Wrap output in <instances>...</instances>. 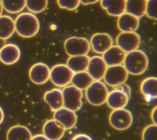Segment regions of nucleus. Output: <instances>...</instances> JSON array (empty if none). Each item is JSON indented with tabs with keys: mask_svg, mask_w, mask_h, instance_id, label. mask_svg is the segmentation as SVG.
Instances as JSON below:
<instances>
[{
	"mask_svg": "<svg viewBox=\"0 0 157 140\" xmlns=\"http://www.w3.org/2000/svg\"><path fill=\"white\" fill-rule=\"evenodd\" d=\"M14 21L15 31L22 37H32L39 32L40 28L39 21L33 13H21Z\"/></svg>",
	"mask_w": 157,
	"mask_h": 140,
	"instance_id": "obj_1",
	"label": "nucleus"
},
{
	"mask_svg": "<svg viewBox=\"0 0 157 140\" xmlns=\"http://www.w3.org/2000/svg\"><path fill=\"white\" fill-rule=\"evenodd\" d=\"M123 65L128 74L140 75L144 73L148 68V58L144 52L137 49L126 53Z\"/></svg>",
	"mask_w": 157,
	"mask_h": 140,
	"instance_id": "obj_2",
	"label": "nucleus"
},
{
	"mask_svg": "<svg viewBox=\"0 0 157 140\" xmlns=\"http://www.w3.org/2000/svg\"><path fill=\"white\" fill-rule=\"evenodd\" d=\"M109 91L105 84L101 80H94L85 90L88 102L93 106H101L106 102Z\"/></svg>",
	"mask_w": 157,
	"mask_h": 140,
	"instance_id": "obj_3",
	"label": "nucleus"
},
{
	"mask_svg": "<svg viewBox=\"0 0 157 140\" xmlns=\"http://www.w3.org/2000/svg\"><path fill=\"white\" fill-rule=\"evenodd\" d=\"M63 107L74 112L78 111L82 106V91L72 85H67L62 90Z\"/></svg>",
	"mask_w": 157,
	"mask_h": 140,
	"instance_id": "obj_4",
	"label": "nucleus"
},
{
	"mask_svg": "<svg viewBox=\"0 0 157 140\" xmlns=\"http://www.w3.org/2000/svg\"><path fill=\"white\" fill-rule=\"evenodd\" d=\"M90 47L88 40L82 37H71L64 43V50L70 56L87 55Z\"/></svg>",
	"mask_w": 157,
	"mask_h": 140,
	"instance_id": "obj_5",
	"label": "nucleus"
},
{
	"mask_svg": "<svg viewBox=\"0 0 157 140\" xmlns=\"http://www.w3.org/2000/svg\"><path fill=\"white\" fill-rule=\"evenodd\" d=\"M110 125L115 130H126L132 125L133 117L132 113L124 108L115 109L109 115Z\"/></svg>",
	"mask_w": 157,
	"mask_h": 140,
	"instance_id": "obj_6",
	"label": "nucleus"
},
{
	"mask_svg": "<svg viewBox=\"0 0 157 140\" xmlns=\"http://www.w3.org/2000/svg\"><path fill=\"white\" fill-rule=\"evenodd\" d=\"M74 74L66 64H59L50 69L49 79L55 85L64 87L71 82Z\"/></svg>",
	"mask_w": 157,
	"mask_h": 140,
	"instance_id": "obj_7",
	"label": "nucleus"
},
{
	"mask_svg": "<svg viewBox=\"0 0 157 140\" xmlns=\"http://www.w3.org/2000/svg\"><path fill=\"white\" fill-rule=\"evenodd\" d=\"M128 77V72L123 64L107 66L104 76V82L109 86L114 87L125 83Z\"/></svg>",
	"mask_w": 157,
	"mask_h": 140,
	"instance_id": "obj_8",
	"label": "nucleus"
},
{
	"mask_svg": "<svg viewBox=\"0 0 157 140\" xmlns=\"http://www.w3.org/2000/svg\"><path fill=\"white\" fill-rule=\"evenodd\" d=\"M117 45L124 52L128 53L137 50L140 43V37L137 33L121 32L116 39Z\"/></svg>",
	"mask_w": 157,
	"mask_h": 140,
	"instance_id": "obj_9",
	"label": "nucleus"
},
{
	"mask_svg": "<svg viewBox=\"0 0 157 140\" xmlns=\"http://www.w3.org/2000/svg\"><path fill=\"white\" fill-rule=\"evenodd\" d=\"M90 44L94 52L103 54L113 45V39L108 33H97L91 37Z\"/></svg>",
	"mask_w": 157,
	"mask_h": 140,
	"instance_id": "obj_10",
	"label": "nucleus"
},
{
	"mask_svg": "<svg viewBox=\"0 0 157 140\" xmlns=\"http://www.w3.org/2000/svg\"><path fill=\"white\" fill-rule=\"evenodd\" d=\"M50 69L45 63H37L33 64L29 71L30 80L35 84L42 85L50 79Z\"/></svg>",
	"mask_w": 157,
	"mask_h": 140,
	"instance_id": "obj_11",
	"label": "nucleus"
},
{
	"mask_svg": "<svg viewBox=\"0 0 157 140\" xmlns=\"http://www.w3.org/2000/svg\"><path fill=\"white\" fill-rule=\"evenodd\" d=\"M53 119L60 123L67 130L75 126L77 121V116L74 111L63 107L54 112Z\"/></svg>",
	"mask_w": 157,
	"mask_h": 140,
	"instance_id": "obj_12",
	"label": "nucleus"
},
{
	"mask_svg": "<svg viewBox=\"0 0 157 140\" xmlns=\"http://www.w3.org/2000/svg\"><path fill=\"white\" fill-rule=\"evenodd\" d=\"M107 66L102 56H94L90 59L86 71L94 79L101 80L103 79Z\"/></svg>",
	"mask_w": 157,
	"mask_h": 140,
	"instance_id": "obj_13",
	"label": "nucleus"
},
{
	"mask_svg": "<svg viewBox=\"0 0 157 140\" xmlns=\"http://www.w3.org/2000/svg\"><path fill=\"white\" fill-rule=\"evenodd\" d=\"M20 55V50L15 44H7L0 49V61L4 64L11 65L17 63Z\"/></svg>",
	"mask_w": 157,
	"mask_h": 140,
	"instance_id": "obj_14",
	"label": "nucleus"
},
{
	"mask_svg": "<svg viewBox=\"0 0 157 140\" xmlns=\"http://www.w3.org/2000/svg\"><path fill=\"white\" fill-rule=\"evenodd\" d=\"M43 134L49 140H59L65 133L63 126L55 119L47 120L43 126Z\"/></svg>",
	"mask_w": 157,
	"mask_h": 140,
	"instance_id": "obj_15",
	"label": "nucleus"
},
{
	"mask_svg": "<svg viewBox=\"0 0 157 140\" xmlns=\"http://www.w3.org/2000/svg\"><path fill=\"white\" fill-rule=\"evenodd\" d=\"M126 52L117 45H112L102 55V58L107 66L122 64Z\"/></svg>",
	"mask_w": 157,
	"mask_h": 140,
	"instance_id": "obj_16",
	"label": "nucleus"
},
{
	"mask_svg": "<svg viewBox=\"0 0 157 140\" xmlns=\"http://www.w3.org/2000/svg\"><path fill=\"white\" fill-rule=\"evenodd\" d=\"M117 26L121 32H134L139 26V19L125 12L118 17Z\"/></svg>",
	"mask_w": 157,
	"mask_h": 140,
	"instance_id": "obj_17",
	"label": "nucleus"
},
{
	"mask_svg": "<svg viewBox=\"0 0 157 140\" xmlns=\"http://www.w3.org/2000/svg\"><path fill=\"white\" fill-rule=\"evenodd\" d=\"M129 99L124 92L113 89L110 92H109L106 103L109 107L115 110L124 108L128 103Z\"/></svg>",
	"mask_w": 157,
	"mask_h": 140,
	"instance_id": "obj_18",
	"label": "nucleus"
},
{
	"mask_svg": "<svg viewBox=\"0 0 157 140\" xmlns=\"http://www.w3.org/2000/svg\"><path fill=\"white\" fill-rule=\"evenodd\" d=\"M100 4L111 16L119 17L125 12L126 0H100Z\"/></svg>",
	"mask_w": 157,
	"mask_h": 140,
	"instance_id": "obj_19",
	"label": "nucleus"
},
{
	"mask_svg": "<svg viewBox=\"0 0 157 140\" xmlns=\"http://www.w3.org/2000/svg\"><path fill=\"white\" fill-rule=\"evenodd\" d=\"M44 101L49 105L53 111L63 107V96L62 90L58 88H53L45 92L44 96Z\"/></svg>",
	"mask_w": 157,
	"mask_h": 140,
	"instance_id": "obj_20",
	"label": "nucleus"
},
{
	"mask_svg": "<svg viewBox=\"0 0 157 140\" xmlns=\"http://www.w3.org/2000/svg\"><path fill=\"white\" fill-rule=\"evenodd\" d=\"M90 59L87 55L72 56L67 59L66 65L74 73L86 71Z\"/></svg>",
	"mask_w": 157,
	"mask_h": 140,
	"instance_id": "obj_21",
	"label": "nucleus"
},
{
	"mask_svg": "<svg viewBox=\"0 0 157 140\" xmlns=\"http://www.w3.org/2000/svg\"><path fill=\"white\" fill-rule=\"evenodd\" d=\"M140 91L147 100H153L157 97V79L150 77L145 79L140 85Z\"/></svg>",
	"mask_w": 157,
	"mask_h": 140,
	"instance_id": "obj_22",
	"label": "nucleus"
},
{
	"mask_svg": "<svg viewBox=\"0 0 157 140\" xmlns=\"http://www.w3.org/2000/svg\"><path fill=\"white\" fill-rule=\"evenodd\" d=\"M32 134L26 126L17 125L10 127L6 135L7 140H31Z\"/></svg>",
	"mask_w": 157,
	"mask_h": 140,
	"instance_id": "obj_23",
	"label": "nucleus"
},
{
	"mask_svg": "<svg viewBox=\"0 0 157 140\" xmlns=\"http://www.w3.org/2000/svg\"><path fill=\"white\" fill-rule=\"evenodd\" d=\"M15 31V26L13 19L8 15L0 16V39H9Z\"/></svg>",
	"mask_w": 157,
	"mask_h": 140,
	"instance_id": "obj_24",
	"label": "nucleus"
},
{
	"mask_svg": "<svg viewBox=\"0 0 157 140\" xmlns=\"http://www.w3.org/2000/svg\"><path fill=\"white\" fill-rule=\"evenodd\" d=\"M147 0H126L125 12L140 18L145 15Z\"/></svg>",
	"mask_w": 157,
	"mask_h": 140,
	"instance_id": "obj_25",
	"label": "nucleus"
},
{
	"mask_svg": "<svg viewBox=\"0 0 157 140\" xmlns=\"http://www.w3.org/2000/svg\"><path fill=\"white\" fill-rule=\"evenodd\" d=\"M93 81L94 79L86 71L74 73L71 83L72 84V85L82 91L85 90Z\"/></svg>",
	"mask_w": 157,
	"mask_h": 140,
	"instance_id": "obj_26",
	"label": "nucleus"
},
{
	"mask_svg": "<svg viewBox=\"0 0 157 140\" xmlns=\"http://www.w3.org/2000/svg\"><path fill=\"white\" fill-rule=\"evenodd\" d=\"M2 7L10 14L21 12L26 7V0H0Z\"/></svg>",
	"mask_w": 157,
	"mask_h": 140,
	"instance_id": "obj_27",
	"label": "nucleus"
},
{
	"mask_svg": "<svg viewBox=\"0 0 157 140\" xmlns=\"http://www.w3.org/2000/svg\"><path fill=\"white\" fill-rule=\"evenodd\" d=\"M48 0H26L27 9L33 14H39L43 12L47 7Z\"/></svg>",
	"mask_w": 157,
	"mask_h": 140,
	"instance_id": "obj_28",
	"label": "nucleus"
},
{
	"mask_svg": "<svg viewBox=\"0 0 157 140\" xmlns=\"http://www.w3.org/2000/svg\"><path fill=\"white\" fill-rule=\"evenodd\" d=\"M142 140H157V125L151 124L146 126L142 134Z\"/></svg>",
	"mask_w": 157,
	"mask_h": 140,
	"instance_id": "obj_29",
	"label": "nucleus"
},
{
	"mask_svg": "<svg viewBox=\"0 0 157 140\" xmlns=\"http://www.w3.org/2000/svg\"><path fill=\"white\" fill-rule=\"evenodd\" d=\"M57 3L60 8L69 10L77 9L80 4V0H57Z\"/></svg>",
	"mask_w": 157,
	"mask_h": 140,
	"instance_id": "obj_30",
	"label": "nucleus"
},
{
	"mask_svg": "<svg viewBox=\"0 0 157 140\" xmlns=\"http://www.w3.org/2000/svg\"><path fill=\"white\" fill-rule=\"evenodd\" d=\"M157 0H147L145 15L150 18L156 20Z\"/></svg>",
	"mask_w": 157,
	"mask_h": 140,
	"instance_id": "obj_31",
	"label": "nucleus"
},
{
	"mask_svg": "<svg viewBox=\"0 0 157 140\" xmlns=\"http://www.w3.org/2000/svg\"><path fill=\"white\" fill-rule=\"evenodd\" d=\"M113 89L120 90V91L124 92L128 96V97L129 98H131V89L130 87L128 84H126L125 83L120 84V85H118L117 86L114 87Z\"/></svg>",
	"mask_w": 157,
	"mask_h": 140,
	"instance_id": "obj_32",
	"label": "nucleus"
},
{
	"mask_svg": "<svg viewBox=\"0 0 157 140\" xmlns=\"http://www.w3.org/2000/svg\"><path fill=\"white\" fill-rule=\"evenodd\" d=\"M72 140H93L91 137L85 134H78L74 136Z\"/></svg>",
	"mask_w": 157,
	"mask_h": 140,
	"instance_id": "obj_33",
	"label": "nucleus"
},
{
	"mask_svg": "<svg viewBox=\"0 0 157 140\" xmlns=\"http://www.w3.org/2000/svg\"><path fill=\"white\" fill-rule=\"evenodd\" d=\"M156 111H157V107L156 106H155L152 110L151 114V118L154 124H156Z\"/></svg>",
	"mask_w": 157,
	"mask_h": 140,
	"instance_id": "obj_34",
	"label": "nucleus"
},
{
	"mask_svg": "<svg viewBox=\"0 0 157 140\" xmlns=\"http://www.w3.org/2000/svg\"><path fill=\"white\" fill-rule=\"evenodd\" d=\"M31 140H49L47 137L44 134H36L34 136H32Z\"/></svg>",
	"mask_w": 157,
	"mask_h": 140,
	"instance_id": "obj_35",
	"label": "nucleus"
},
{
	"mask_svg": "<svg viewBox=\"0 0 157 140\" xmlns=\"http://www.w3.org/2000/svg\"><path fill=\"white\" fill-rule=\"evenodd\" d=\"M99 0H80V2L83 5L93 4L98 2Z\"/></svg>",
	"mask_w": 157,
	"mask_h": 140,
	"instance_id": "obj_36",
	"label": "nucleus"
},
{
	"mask_svg": "<svg viewBox=\"0 0 157 140\" xmlns=\"http://www.w3.org/2000/svg\"><path fill=\"white\" fill-rule=\"evenodd\" d=\"M4 118V114L2 109L1 108V107H0V124H1L2 122H3Z\"/></svg>",
	"mask_w": 157,
	"mask_h": 140,
	"instance_id": "obj_37",
	"label": "nucleus"
},
{
	"mask_svg": "<svg viewBox=\"0 0 157 140\" xmlns=\"http://www.w3.org/2000/svg\"><path fill=\"white\" fill-rule=\"evenodd\" d=\"M2 10H3V7H2L1 2V1H0V16H1V14H2Z\"/></svg>",
	"mask_w": 157,
	"mask_h": 140,
	"instance_id": "obj_38",
	"label": "nucleus"
}]
</instances>
